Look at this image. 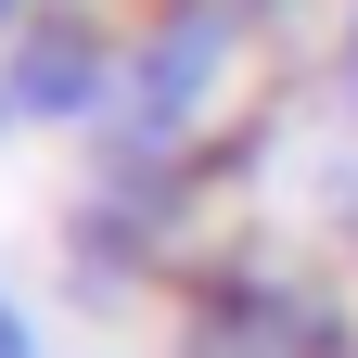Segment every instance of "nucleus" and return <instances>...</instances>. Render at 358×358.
Wrapping results in <instances>:
<instances>
[{"label": "nucleus", "instance_id": "obj_1", "mask_svg": "<svg viewBox=\"0 0 358 358\" xmlns=\"http://www.w3.org/2000/svg\"><path fill=\"white\" fill-rule=\"evenodd\" d=\"M0 358H26V333H13V307H0Z\"/></svg>", "mask_w": 358, "mask_h": 358}]
</instances>
